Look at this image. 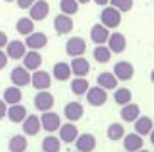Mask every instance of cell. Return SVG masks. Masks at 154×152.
Masks as SVG:
<instances>
[{
  "label": "cell",
  "mask_w": 154,
  "mask_h": 152,
  "mask_svg": "<svg viewBox=\"0 0 154 152\" xmlns=\"http://www.w3.org/2000/svg\"><path fill=\"white\" fill-rule=\"evenodd\" d=\"M122 22V12H119L112 5H105L100 12V24H103L107 29H115Z\"/></svg>",
  "instance_id": "1"
},
{
  "label": "cell",
  "mask_w": 154,
  "mask_h": 152,
  "mask_svg": "<svg viewBox=\"0 0 154 152\" xmlns=\"http://www.w3.org/2000/svg\"><path fill=\"white\" fill-rule=\"evenodd\" d=\"M39 118H41V129L44 130V132L53 134V132H58L59 127H61V117L56 112H53V110L42 112Z\"/></svg>",
  "instance_id": "2"
},
{
  "label": "cell",
  "mask_w": 154,
  "mask_h": 152,
  "mask_svg": "<svg viewBox=\"0 0 154 152\" xmlns=\"http://www.w3.org/2000/svg\"><path fill=\"white\" fill-rule=\"evenodd\" d=\"M85 96H86L88 105H91V107H102V105H105L107 100H109V93H107V90L100 88L98 85H97V86H90L88 91L85 93Z\"/></svg>",
  "instance_id": "3"
},
{
  "label": "cell",
  "mask_w": 154,
  "mask_h": 152,
  "mask_svg": "<svg viewBox=\"0 0 154 152\" xmlns=\"http://www.w3.org/2000/svg\"><path fill=\"white\" fill-rule=\"evenodd\" d=\"M51 83H53V76L44 69H37L31 74V85L34 90L42 91V90H49Z\"/></svg>",
  "instance_id": "4"
},
{
  "label": "cell",
  "mask_w": 154,
  "mask_h": 152,
  "mask_svg": "<svg viewBox=\"0 0 154 152\" xmlns=\"http://www.w3.org/2000/svg\"><path fill=\"white\" fill-rule=\"evenodd\" d=\"M34 107H36V110H39V112H49V110H53V107H54V96L49 93V91H46V90H42V91H37L36 95H34Z\"/></svg>",
  "instance_id": "5"
},
{
  "label": "cell",
  "mask_w": 154,
  "mask_h": 152,
  "mask_svg": "<svg viewBox=\"0 0 154 152\" xmlns=\"http://www.w3.org/2000/svg\"><path fill=\"white\" fill-rule=\"evenodd\" d=\"M31 74L32 73L29 69H26L24 66H15L12 71H10V81L14 86H19V88H24V86L31 85Z\"/></svg>",
  "instance_id": "6"
},
{
  "label": "cell",
  "mask_w": 154,
  "mask_h": 152,
  "mask_svg": "<svg viewBox=\"0 0 154 152\" xmlns=\"http://www.w3.org/2000/svg\"><path fill=\"white\" fill-rule=\"evenodd\" d=\"M64 51L69 58H78V56H83L86 51V42L83 37H69L64 44Z\"/></svg>",
  "instance_id": "7"
},
{
  "label": "cell",
  "mask_w": 154,
  "mask_h": 152,
  "mask_svg": "<svg viewBox=\"0 0 154 152\" xmlns=\"http://www.w3.org/2000/svg\"><path fill=\"white\" fill-rule=\"evenodd\" d=\"M53 27L58 36H66L73 31L75 27V22H73L71 15H66V14H58L54 17V22H53Z\"/></svg>",
  "instance_id": "8"
},
{
  "label": "cell",
  "mask_w": 154,
  "mask_h": 152,
  "mask_svg": "<svg viewBox=\"0 0 154 152\" xmlns=\"http://www.w3.org/2000/svg\"><path fill=\"white\" fill-rule=\"evenodd\" d=\"M29 17L34 20V22H41L44 20L48 15H49V4L46 0H36L34 4L29 7Z\"/></svg>",
  "instance_id": "9"
},
{
  "label": "cell",
  "mask_w": 154,
  "mask_h": 152,
  "mask_svg": "<svg viewBox=\"0 0 154 152\" xmlns=\"http://www.w3.org/2000/svg\"><path fill=\"white\" fill-rule=\"evenodd\" d=\"M78 135H80V130H78V127L75 125L73 122L61 123V127H59V130H58L59 140L64 142V144H75V140H76Z\"/></svg>",
  "instance_id": "10"
},
{
  "label": "cell",
  "mask_w": 154,
  "mask_h": 152,
  "mask_svg": "<svg viewBox=\"0 0 154 152\" xmlns=\"http://www.w3.org/2000/svg\"><path fill=\"white\" fill-rule=\"evenodd\" d=\"M113 74H115V78H117L119 81H129L134 78V73H136V69H134V64L129 63V61H119V63L113 64Z\"/></svg>",
  "instance_id": "11"
},
{
  "label": "cell",
  "mask_w": 154,
  "mask_h": 152,
  "mask_svg": "<svg viewBox=\"0 0 154 152\" xmlns=\"http://www.w3.org/2000/svg\"><path fill=\"white\" fill-rule=\"evenodd\" d=\"M26 47L31 51H41L44 49L46 46H48V36H46L44 32H31L29 36H26Z\"/></svg>",
  "instance_id": "12"
},
{
  "label": "cell",
  "mask_w": 154,
  "mask_h": 152,
  "mask_svg": "<svg viewBox=\"0 0 154 152\" xmlns=\"http://www.w3.org/2000/svg\"><path fill=\"white\" fill-rule=\"evenodd\" d=\"M26 53H27V47H26L24 41L14 39V41H9L7 46H5V54L9 56V59H15V61L22 59Z\"/></svg>",
  "instance_id": "13"
},
{
  "label": "cell",
  "mask_w": 154,
  "mask_h": 152,
  "mask_svg": "<svg viewBox=\"0 0 154 152\" xmlns=\"http://www.w3.org/2000/svg\"><path fill=\"white\" fill-rule=\"evenodd\" d=\"M22 132L26 137H34L41 132V118L34 113L27 115L22 122Z\"/></svg>",
  "instance_id": "14"
},
{
  "label": "cell",
  "mask_w": 154,
  "mask_h": 152,
  "mask_svg": "<svg viewBox=\"0 0 154 152\" xmlns=\"http://www.w3.org/2000/svg\"><path fill=\"white\" fill-rule=\"evenodd\" d=\"M83 113H85V108H83V105L80 102H69L64 105L63 115L68 122H73V123L78 122L83 117Z\"/></svg>",
  "instance_id": "15"
},
{
  "label": "cell",
  "mask_w": 154,
  "mask_h": 152,
  "mask_svg": "<svg viewBox=\"0 0 154 152\" xmlns=\"http://www.w3.org/2000/svg\"><path fill=\"white\" fill-rule=\"evenodd\" d=\"M41 64H42V56H41L39 51H31V49H29L27 53L24 54L22 66L26 68V69H29L31 73L41 69Z\"/></svg>",
  "instance_id": "16"
},
{
  "label": "cell",
  "mask_w": 154,
  "mask_h": 152,
  "mask_svg": "<svg viewBox=\"0 0 154 152\" xmlns=\"http://www.w3.org/2000/svg\"><path fill=\"white\" fill-rule=\"evenodd\" d=\"M75 147L78 152H93L97 147V139L93 134H80L75 140Z\"/></svg>",
  "instance_id": "17"
},
{
  "label": "cell",
  "mask_w": 154,
  "mask_h": 152,
  "mask_svg": "<svg viewBox=\"0 0 154 152\" xmlns=\"http://www.w3.org/2000/svg\"><path fill=\"white\" fill-rule=\"evenodd\" d=\"M69 68H71V74L78 76V78H85V76L90 73V63H88V59L83 58V56L73 58L71 63H69Z\"/></svg>",
  "instance_id": "18"
},
{
  "label": "cell",
  "mask_w": 154,
  "mask_h": 152,
  "mask_svg": "<svg viewBox=\"0 0 154 152\" xmlns=\"http://www.w3.org/2000/svg\"><path fill=\"white\" fill-rule=\"evenodd\" d=\"M109 37H110V29H107L103 24H95L90 29V39L95 42V46L107 44Z\"/></svg>",
  "instance_id": "19"
},
{
  "label": "cell",
  "mask_w": 154,
  "mask_h": 152,
  "mask_svg": "<svg viewBox=\"0 0 154 152\" xmlns=\"http://www.w3.org/2000/svg\"><path fill=\"white\" fill-rule=\"evenodd\" d=\"M107 46H109V49L112 51V53L120 54V53H124L125 47H127V39L122 32H112L109 41H107Z\"/></svg>",
  "instance_id": "20"
},
{
  "label": "cell",
  "mask_w": 154,
  "mask_h": 152,
  "mask_svg": "<svg viewBox=\"0 0 154 152\" xmlns=\"http://www.w3.org/2000/svg\"><path fill=\"white\" fill-rule=\"evenodd\" d=\"M26 117H27V108L24 107V105H20V103H15V105L7 107V118L12 123H22Z\"/></svg>",
  "instance_id": "21"
},
{
  "label": "cell",
  "mask_w": 154,
  "mask_h": 152,
  "mask_svg": "<svg viewBox=\"0 0 154 152\" xmlns=\"http://www.w3.org/2000/svg\"><path fill=\"white\" fill-rule=\"evenodd\" d=\"M139 117H140V108L136 103L131 102V103H127V105H124V107L120 108V118H122L124 122H127V123H134Z\"/></svg>",
  "instance_id": "22"
},
{
  "label": "cell",
  "mask_w": 154,
  "mask_h": 152,
  "mask_svg": "<svg viewBox=\"0 0 154 152\" xmlns=\"http://www.w3.org/2000/svg\"><path fill=\"white\" fill-rule=\"evenodd\" d=\"M124 149H125V152H137L142 149V145H144V139H142V135L139 134H129V135H124Z\"/></svg>",
  "instance_id": "23"
},
{
  "label": "cell",
  "mask_w": 154,
  "mask_h": 152,
  "mask_svg": "<svg viewBox=\"0 0 154 152\" xmlns=\"http://www.w3.org/2000/svg\"><path fill=\"white\" fill-rule=\"evenodd\" d=\"M51 76L58 81H68L71 78V68H69V63H64V61H59L53 66V71H51Z\"/></svg>",
  "instance_id": "24"
},
{
  "label": "cell",
  "mask_w": 154,
  "mask_h": 152,
  "mask_svg": "<svg viewBox=\"0 0 154 152\" xmlns=\"http://www.w3.org/2000/svg\"><path fill=\"white\" fill-rule=\"evenodd\" d=\"M97 85L103 90H115L119 85V80L115 78V74L110 71H103L97 76Z\"/></svg>",
  "instance_id": "25"
},
{
  "label": "cell",
  "mask_w": 154,
  "mask_h": 152,
  "mask_svg": "<svg viewBox=\"0 0 154 152\" xmlns=\"http://www.w3.org/2000/svg\"><path fill=\"white\" fill-rule=\"evenodd\" d=\"M10 152H26L29 147L27 144V137L24 134H17V135H12L9 139V144H7Z\"/></svg>",
  "instance_id": "26"
},
{
  "label": "cell",
  "mask_w": 154,
  "mask_h": 152,
  "mask_svg": "<svg viewBox=\"0 0 154 152\" xmlns=\"http://www.w3.org/2000/svg\"><path fill=\"white\" fill-rule=\"evenodd\" d=\"M2 100H4L7 105H15V103L22 102V91L19 86H7L2 93Z\"/></svg>",
  "instance_id": "27"
},
{
  "label": "cell",
  "mask_w": 154,
  "mask_h": 152,
  "mask_svg": "<svg viewBox=\"0 0 154 152\" xmlns=\"http://www.w3.org/2000/svg\"><path fill=\"white\" fill-rule=\"evenodd\" d=\"M154 129V123H152V118H149V117H139L136 122H134V130H136V134L139 135H149L151 134V130Z\"/></svg>",
  "instance_id": "28"
},
{
  "label": "cell",
  "mask_w": 154,
  "mask_h": 152,
  "mask_svg": "<svg viewBox=\"0 0 154 152\" xmlns=\"http://www.w3.org/2000/svg\"><path fill=\"white\" fill-rule=\"evenodd\" d=\"M41 149L42 152H59L61 150V140H59V137H56L53 134L46 135L41 142Z\"/></svg>",
  "instance_id": "29"
},
{
  "label": "cell",
  "mask_w": 154,
  "mask_h": 152,
  "mask_svg": "<svg viewBox=\"0 0 154 152\" xmlns=\"http://www.w3.org/2000/svg\"><path fill=\"white\" fill-rule=\"evenodd\" d=\"M34 20L31 17H20L15 22V31L20 34V36H29L31 32H34Z\"/></svg>",
  "instance_id": "30"
},
{
  "label": "cell",
  "mask_w": 154,
  "mask_h": 152,
  "mask_svg": "<svg viewBox=\"0 0 154 152\" xmlns=\"http://www.w3.org/2000/svg\"><path fill=\"white\" fill-rule=\"evenodd\" d=\"M110 58H112V51L109 49V46H105V44L95 46V49H93V59H95L97 63L105 64L110 61Z\"/></svg>",
  "instance_id": "31"
},
{
  "label": "cell",
  "mask_w": 154,
  "mask_h": 152,
  "mask_svg": "<svg viewBox=\"0 0 154 152\" xmlns=\"http://www.w3.org/2000/svg\"><path fill=\"white\" fill-rule=\"evenodd\" d=\"M69 88H71V91L76 95V96H85V93L88 91L90 85H88V80H86V78H78L76 76V78L71 81Z\"/></svg>",
  "instance_id": "32"
},
{
  "label": "cell",
  "mask_w": 154,
  "mask_h": 152,
  "mask_svg": "<svg viewBox=\"0 0 154 152\" xmlns=\"http://www.w3.org/2000/svg\"><path fill=\"white\" fill-rule=\"evenodd\" d=\"M124 135H125V129H124L122 123H110L109 129H107V137H109L112 142H117V140H122Z\"/></svg>",
  "instance_id": "33"
},
{
  "label": "cell",
  "mask_w": 154,
  "mask_h": 152,
  "mask_svg": "<svg viewBox=\"0 0 154 152\" xmlns=\"http://www.w3.org/2000/svg\"><path fill=\"white\" fill-rule=\"evenodd\" d=\"M113 102L124 107L127 103L132 102V91L129 88H115V93H113Z\"/></svg>",
  "instance_id": "34"
},
{
  "label": "cell",
  "mask_w": 154,
  "mask_h": 152,
  "mask_svg": "<svg viewBox=\"0 0 154 152\" xmlns=\"http://www.w3.org/2000/svg\"><path fill=\"white\" fill-rule=\"evenodd\" d=\"M80 9V4H78L76 0H61L59 2V10L61 14H66V15H75Z\"/></svg>",
  "instance_id": "35"
},
{
  "label": "cell",
  "mask_w": 154,
  "mask_h": 152,
  "mask_svg": "<svg viewBox=\"0 0 154 152\" xmlns=\"http://www.w3.org/2000/svg\"><path fill=\"white\" fill-rule=\"evenodd\" d=\"M110 5L115 7L119 12H129L134 5V0H110Z\"/></svg>",
  "instance_id": "36"
},
{
  "label": "cell",
  "mask_w": 154,
  "mask_h": 152,
  "mask_svg": "<svg viewBox=\"0 0 154 152\" xmlns=\"http://www.w3.org/2000/svg\"><path fill=\"white\" fill-rule=\"evenodd\" d=\"M34 2H36V0H15L17 7L19 9H22V10H29V7H31Z\"/></svg>",
  "instance_id": "37"
},
{
  "label": "cell",
  "mask_w": 154,
  "mask_h": 152,
  "mask_svg": "<svg viewBox=\"0 0 154 152\" xmlns=\"http://www.w3.org/2000/svg\"><path fill=\"white\" fill-rule=\"evenodd\" d=\"M7 63H9V56L5 54L4 49H0V71H2L5 66H7Z\"/></svg>",
  "instance_id": "38"
},
{
  "label": "cell",
  "mask_w": 154,
  "mask_h": 152,
  "mask_svg": "<svg viewBox=\"0 0 154 152\" xmlns=\"http://www.w3.org/2000/svg\"><path fill=\"white\" fill-rule=\"evenodd\" d=\"M9 42V36L4 31H0V49H5V46Z\"/></svg>",
  "instance_id": "39"
},
{
  "label": "cell",
  "mask_w": 154,
  "mask_h": 152,
  "mask_svg": "<svg viewBox=\"0 0 154 152\" xmlns=\"http://www.w3.org/2000/svg\"><path fill=\"white\" fill-rule=\"evenodd\" d=\"M5 117H7V103L0 100V120H4Z\"/></svg>",
  "instance_id": "40"
},
{
  "label": "cell",
  "mask_w": 154,
  "mask_h": 152,
  "mask_svg": "<svg viewBox=\"0 0 154 152\" xmlns=\"http://www.w3.org/2000/svg\"><path fill=\"white\" fill-rule=\"evenodd\" d=\"M97 5H100V7H105V5H109L110 4V0H93Z\"/></svg>",
  "instance_id": "41"
},
{
  "label": "cell",
  "mask_w": 154,
  "mask_h": 152,
  "mask_svg": "<svg viewBox=\"0 0 154 152\" xmlns=\"http://www.w3.org/2000/svg\"><path fill=\"white\" fill-rule=\"evenodd\" d=\"M149 139H151V144L154 145V129L151 130V134H149Z\"/></svg>",
  "instance_id": "42"
},
{
  "label": "cell",
  "mask_w": 154,
  "mask_h": 152,
  "mask_svg": "<svg viewBox=\"0 0 154 152\" xmlns=\"http://www.w3.org/2000/svg\"><path fill=\"white\" fill-rule=\"evenodd\" d=\"M78 4H88V2H90V0H76Z\"/></svg>",
  "instance_id": "43"
},
{
  "label": "cell",
  "mask_w": 154,
  "mask_h": 152,
  "mask_svg": "<svg viewBox=\"0 0 154 152\" xmlns=\"http://www.w3.org/2000/svg\"><path fill=\"white\" fill-rule=\"evenodd\" d=\"M151 81H152V85H154V69L151 71Z\"/></svg>",
  "instance_id": "44"
},
{
  "label": "cell",
  "mask_w": 154,
  "mask_h": 152,
  "mask_svg": "<svg viewBox=\"0 0 154 152\" xmlns=\"http://www.w3.org/2000/svg\"><path fill=\"white\" fill-rule=\"evenodd\" d=\"M137 152H149V150H146V149H140V150H137Z\"/></svg>",
  "instance_id": "45"
},
{
  "label": "cell",
  "mask_w": 154,
  "mask_h": 152,
  "mask_svg": "<svg viewBox=\"0 0 154 152\" xmlns=\"http://www.w3.org/2000/svg\"><path fill=\"white\" fill-rule=\"evenodd\" d=\"M4 2H7V4H10V2H15V0H4Z\"/></svg>",
  "instance_id": "46"
},
{
  "label": "cell",
  "mask_w": 154,
  "mask_h": 152,
  "mask_svg": "<svg viewBox=\"0 0 154 152\" xmlns=\"http://www.w3.org/2000/svg\"><path fill=\"white\" fill-rule=\"evenodd\" d=\"M152 2H154V0H152Z\"/></svg>",
  "instance_id": "47"
},
{
  "label": "cell",
  "mask_w": 154,
  "mask_h": 152,
  "mask_svg": "<svg viewBox=\"0 0 154 152\" xmlns=\"http://www.w3.org/2000/svg\"><path fill=\"white\" fill-rule=\"evenodd\" d=\"M76 152H78V150H76Z\"/></svg>",
  "instance_id": "48"
}]
</instances>
